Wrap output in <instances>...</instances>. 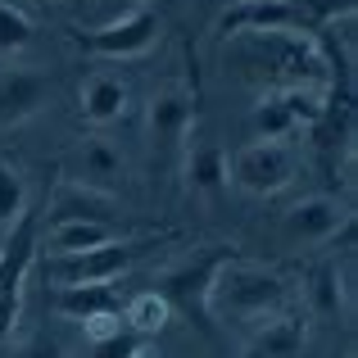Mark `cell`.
Segmentation results:
<instances>
[{
    "instance_id": "6da1fadb",
    "label": "cell",
    "mask_w": 358,
    "mask_h": 358,
    "mask_svg": "<svg viewBox=\"0 0 358 358\" xmlns=\"http://www.w3.org/2000/svg\"><path fill=\"white\" fill-rule=\"evenodd\" d=\"M227 59L241 78L263 82V91L286 87H327V55L313 32L286 27V32H250L227 41Z\"/></svg>"
},
{
    "instance_id": "7a4b0ae2",
    "label": "cell",
    "mask_w": 358,
    "mask_h": 358,
    "mask_svg": "<svg viewBox=\"0 0 358 358\" xmlns=\"http://www.w3.org/2000/svg\"><path fill=\"white\" fill-rule=\"evenodd\" d=\"M290 281L281 277L277 268H263V263H250V259H231L222 263V272L213 277V295H209V308L213 317H231V322H263V317L290 308Z\"/></svg>"
},
{
    "instance_id": "3957f363",
    "label": "cell",
    "mask_w": 358,
    "mask_h": 358,
    "mask_svg": "<svg viewBox=\"0 0 358 358\" xmlns=\"http://www.w3.org/2000/svg\"><path fill=\"white\" fill-rule=\"evenodd\" d=\"M236 254H241L236 245H200V250H191L186 259L168 263V268L159 272L155 295H164V304L173 308V313L191 317L200 331H209L213 327V308H209L213 277H218L222 263H231Z\"/></svg>"
},
{
    "instance_id": "277c9868",
    "label": "cell",
    "mask_w": 358,
    "mask_h": 358,
    "mask_svg": "<svg viewBox=\"0 0 358 358\" xmlns=\"http://www.w3.org/2000/svg\"><path fill=\"white\" fill-rule=\"evenodd\" d=\"M145 250H155V236H114L82 254H45L41 277L55 281V286H109Z\"/></svg>"
},
{
    "instance_id": "5b68a950",
    "label": "cell",
    "mask_w": 358,
    "mask_h": 358,
    "mask_svg": "<svg viewBox=\"0 0 358 358\" xmlns=\"http://www.w3.org/2000/svg\"><path fill=\"white\" fill-rule=\"evenodd\" d=\"M36 236H41V218L32 209H23L9 227L5 245H0V345L14 336L18 313H23L27 272L36 263Z\"/></svg>"
},
{
    "instance_id": "8992f818",
    "label": "cell",
    "mask_w": 358,
    "mask_h": 358,
    "mask_svg": "<svg viewBox=\"0 0 358 358\" xmlns=\"http://www.w3.org/2000/svg\"><path fill=\"white\" fill-rule=\"evenodd\" d=\"M295 173H299V159L286 141H250V145L227 155V182L245 195H259V200L286 191L295 182Z\"/></svg>"
},
{
    "instance_id": "52a82bcc",
    "label": "cell",
    "mask_w": 358,
    "mask_h": 358,
    "mask_svg": "<svg viewBox=\"0 0 358 358\" xmlns=\"http://www.w3.org/2000/svg\"><path fill=\"white\" fill-rule=\"evenodd\" d=\"M155 41H159V14L150 5H136L131 14L114 18V23L73 32V45L96 55V59H136V55L155 50Z\"/></svg>"
},
{
    "instance_id": "ba28073f",
    "label": "cell",
    "mask_w": 358,
    "mask_h": 358,
    "mask_svg": "<svg viewBox=\"0 0 358 358\" xmlns=\"http://www.w3.org/2000/svg\"><path fill=\"white\" fill-rule=\"evenodd\" d=\"M145 131H150V150H155L159 164L177 159L191 145V131H195V96L186 87L155 91L145 105Z\"/></svg>"
},
{
    "instance_id": "9c48e42d",
    "label": "cell",
    "mask_w": 358,
    "mask_h": 358,
    "mask_svg": "<svg viewBox=\"0 0 358 358\" xmlns=\"http://www.w3.org/2000/svg\"><path fill=\"white\" fill-rule=\"evenodd\" d=\"M350 209H345L341 200H331V195H304L299 204H290L286 218H281V236L290 245H322L331 241L336 231L350 227Z\"/></svg>"
},
{
    "instance_id": "30bf717a",
    "label": "cell",
    "mask_w": 358,
    "mask_h": 358,
    "mask_svg": "<svg viewBox=\"0 0 358 358\" xmlns=\"http://www.w3.org/2000/svg\"><path fill=\"white\" fill-rule=\"evenodd\" d=\"M50 78L41 69H23V64H9L0 69V127H18V122L36 118L50 100Z\"/></svg>"
},
{
    "instance_id": "8fae6325",
    "label": "cell",
    "mask_w": 358,
    "mask_h": 358,
    "mask_svg": "<svg viewBox=\"0 0 358 358\" xmlns=\"http://www.w3.org/2000/svg\"><path fill=\"white\" fill-rule=\"evenodd\" d=\"M218 36L231 41V36H250V32H286V27H299L290 0H231L227 9H218Z\"/></svg>"
},
{
    "instance_id": "7c38bea8",
    "label": "cell",
    "mask_w": 358,
    "mask_h": 358,
    "mask_svg": "<svg viewBox=\"0 0 358 358\" xmlns=\"http://www.w3.org/2000/svg\"><path fill=\"white\" fill-rule=\"evenodd\" d=\"M114 195L109 191H91V186H78V182H59L50 200V222H100V227H114ZM118 231V227H114Z\"/></svg>"
},
{
    "instance_id": "4fadbf2b",
    "label": "cell",
    "mask_w": 358,
    "mask_h": 358,
    "mask_svg": "<svg viewBox=\"0 0 358 358\" xmlns=\"http://www.w3.org/2000/svg\"><path fill=\"white\" fill-rule=\"evenodd\" d=\"M304 313L281 308V313L254 322V341H250V358H299L304 354Z\"/></svg>"
},
{
    "instance_id": "5bb4252c",
    "label": "cell",
    "mask_w": 358,
    "mask_h": 358,
    "mask_svg": "<svg viewBox=\"0 0 358 358\" xmlns=\"http://www.w3.org/2000/svg\"><path fill=\"white\" fill-rule=\"evenodd\" d=\"M122 177V155L109 136H91L78 145L73 155V182L78 186H91V191H109Z\"/></svg>"
},
{
    "instance_id": "9a60e30c",
    "label": "cell",
    "mask_w": 358,
    "mask_h": 358,
    "mask_svg": "<svg viewBox=\"0 0 358 358\" xmlns=\"http://www.w3.org/2000/svg\"><path fill=\"white\" fill-rule=\"evenodd\" d=\"M127 114V87L114 78V73H96V78L82 87V118L91 127H109Z\"/></svg>"
},
{
    "instance_id": "2e32d148",
    "label": "cell",
    "mask_w": 358,
    "mask_h": 358,
    "mask_svg": "<svg viewBox=\"0 0 358 358\" xmlns=\"http://www.w3.org/2000/svg\"><path fill=\"white\" fill-rule=\"evenodd\" d=\"M55 308L73 322H87L100 313H122V299L114 286H55Z\"/></svg>"
},
{
    "instance_id": "e0dca14e",
    "label": "cell",
    "mask_w": 358,
    "mask_h": 358,
    "mask_svg": "<svg viewBox=\"0 0 358 358\" xmlns=\"http://www.w3.org/2000/svg\"><path fill=\"white\" fill-rule=\"evenodd\" d=\"M182 155H186V177H191L195 191L213 195V191H222V186H227V150L200 141V145H186Z\"/></svg>"
},
{
    "instance_id": "ac0fdd59",
    "label": "cell",
    "mask_w": 358,
    "mask_h": 358,
    "mask_svg": "<svg viewBox=\"0 0 358 358\" xmlns=\"http://www.w3.org/2000/svg\"><path fill=\"white\" fill-rule=\"evenodd\" d=\"M122 327L127 331H136L141 341H150V336H159L168 327V317H173V308L164 304V295H155V290H141V295L122 299Z\"/></svg>"
},
{
    "instance_id": "d6986e66",
    "label": "cell",
    "mask_w": 358,
    "mask_h": 358,
    "mask_svg": "<svg viewBox=\"0 0 358 358\" xmlns=\"http://www.w3.org/2000/svg\"><path fill=\"white\" fill-rule=\"evenodd\" d=\"M114 227H100V222H50L45 231V250L50 254H82V250H96V245L114 241Z\"/></svg>"
},
{
    "instance_id": "ffe728a7",
    "label": "cell",
    "mask_w": 358,
    "mask_h": 358,
    "mask_svg": "<svg viewBox=\"0 0 358 358\" xmlns=\"http://www.w3.org/2000/svg\"><path fill=\"white\" fill-rule=\"evenodd\" d=\"M277 105L295 118V127H313L327 109V87H286V91H272Z\"/></svg>"
},
{
    "instance_id": "44dd1931",
    "label": "cell",
    "mask_w": 358,
    "mask_h": 358,
    "mask_svg": "<svg viewBox=\"0 0 358 358\" xmlns=\"http://www.w3.org/2000/svg\"><path fill=\"white\" fill-rule=\"evenodd\" d=\"M290 9H295V18H299L304 32H322V27H331L336 18H354L358 0H290Z\"/></svg>"
},
{
    "instance_id": "7402d4cb",
    "label": "cell",
    "mask_w": 358,
    "mask_h": 358,
    "mask_svg": "<svg viewBox=\"0 0 358 358\" xmlns=\"http://www.w3.org/2000/svg\"><path fill=\"white\" fill-rule=\"evenodd\" d=\"M250 127H254V141H286L290 131H299V127H295V118H290L286 109L277 105V96H272V91H263V100L254 105Z\"/></svg>"
},
{
    "instance_id": "603a6c76",
    "label": "cell",
    "mask_w": 358,
    "mask_h": 358,
    "mask_svg": "<svg viewBox=\"0 0 358 358\" xmlns=\"http://www.w3.org/2000/svg\"><path fill=\"white\" fill-rule=\"evenodd\" d=\"M27 41H32V18L18 5H5V0H0V59L18 55Z\"/></svg>"
},
{
    "instance_id": "cb8c5ba5",
    "label": "cell",
    "mask_w": 358,
    "mask_h": 358,
    "mask_svg": "<svg viewBox=\"0 0 358 358\" xmlns=\"http://www.w3.org/2000/svg\"><path fill=\"white\" fill-rule=\"evenodd\" d=\"M27 209V191H23V177L14 173L9 164H0V231L14 227V218Z\"/></svg>"
},
{
    "instance_id": "d4e9b609",
    "label": "cell",
    "mask_w": 358,
    "mask_h": 358,
    "mask_svg": "<svg viewBox=\"0 0 358 358\" xmlns=\"http://www.w3.org/2000/svg\"><path fill=\"white\" fill-rule=\"evenodd\" d=\"M91 350H96V358H136L141 350H145V341H141L136 331H127V327H122V331H114L109 341H96Z\"/></svg>"
},
{
    "instance_id": "484cf974",
    "label": "cell",
    "mask_w": 358,
    "mask_h": 358,
    "mask_svg": "<svg viewBox=\"0 0 358 358\" xmlns=\"http://www.w3.org/2000/svg\"><path fill=\"white\" fill-rule=\"evenodd\" d=\"M341 281H336V263H327V268H317L313 277V295H317V308H327V313H336V299H341Z\"/></svg>"
},
{
    "instance_id": "4316f807",
    "label": "cell",
    "mask_w": 358,
    "mask_h": 358,
    "mask_svg": "<svg viewBox=\"0 0 358 358\" xmlns=\"http://www.w3.org/2000/svg\"><path fill=\"white\" fill-rule=\"evenodd\" d=\"M82 331H87V341H91V345H96V341H109L114 331H122V317H118V313L87 317V322H82Z\"/></svg>"
},
{
    "instance_id": "83f0119b",
    "label": "cell",
    "mask_w": 358,
    "mask_h": 358,
    "mask_svg": "<svg viewBox=\"0 0 358 358\" xmlns=\"http://www.w3.org/2000/svg\"><path fill=\"white\" fill-rule=\"evenodd\" d=\"M18 358H55V350H50V345H32V350H23Z\"/></svg>"
},
{
    "instance_id": "f1b7e54d",
    "label": "cell",
    "mask_w": 358,
    "mask_h": 358,
    "mask_svg": "<svg viewBox=\"0 0 358 358\" xmlns=\"http://www.w3.org/2000/svg\"><path fill=\"white\" fill-rule=\"evenodd\" d=\"M200 5H209V9H227L231 0H200Z\"/></svg>"
},
{
    "instance_id": "f546056e",
    "label": "cell",
    "mask_w": 358,
    "mask_h": 358,
    "mask_svg": "<svg viewBox=\"0 0 358 358\" xmlns=\"http://www.w3.org/2000/svg\"><path fill=\"white\" fill-rule=\"evenodd\" d=\"M136 358H164V354H159V350H141Z\"/></svg>"
},
{
    "instance_id": "4dcf8cb0",
    "label": "cell",
    "mask_w": 358,
    "mask_h": 358,
    "mask_svg": "<svg viewBox=\"0 0 358 358\" xmlns=\"http://www.w3.org/2000/svg\"><path fill=\"white\" fill-rule=\"evenodd\" d=\"M32 5H55V0H32Z\"/></svg>"
}]
</instances>
